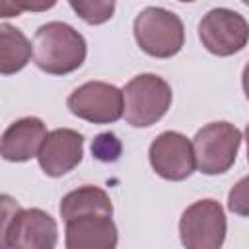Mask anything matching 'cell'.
I'll use <instances>...</instances> for the list:
<instances>
[{
  "mask_svg": "<svg viewBox=\"0 0 249 249\" xmlns=\"http://www.w3.org/2000/svg\"><path fill=\"white\" fill-rule=\"evenodd\" d=\"M226 214L218 200L202 198L185 208L179 235L185 249H220L226 239Z\"/></svg>",
  "mask_w": 249,
  "mask_h": 249,
  "instance_id": "obj_6",
  "label": "cell"
},
{
  "mask_svg": "<svg viewBox=\"0 0 249 249\" xmlns=\"http://www.w3.org/2000/svg\"><path fill=\"white\" fill-rule=\"evenodd\" d=\"M119 231L109 214H86L66 222V249H117Z\"/></svg>",
  "mask_w": 249,
  "mask_h": 249,
  "instance_id": "obj_11",
  "label": "cell"
},
{
  "mask_svg": "<svg viewBox=\"0 0 249 249\" xmlns=\"http://www.w3.org/2000/svg\"><path fill=\"white\" fill-rule=\"evenodd\" d=\"M70 8L89 25H99L107 19L113 18L115 12V2H103V0H93V2H86V0H72Z\"/></svg>",
  "mask_w": 249,
  "mask_h": 249,
  "instance_id": "obj_15",
  "label": "cell"
},
{
  "mask_svg": "<svg viewBox=\"0 0 249 249\" xmlns=\"http://www.w3.org/2000/svg\"><path fill=\"white\" fill-rule=\"evenodd\" d=\"M88 54V45L82 33L64 21L43 23L33 37V60L39 70L64 76L78 70Z\"/></svg>",
  "mask_w": 249,
  "mask_h": 249,
  "instance_id": "obj_1",
  "label": "cell"
},
{
  "mask_svg": "<svg viewBox=\"0 0 249 249\" xmlns=\"http://www.w3.org/2000/svg\"><path fill=\"white\" fill-rule=\"evenodd\" d=\"M72 115L93 124H109L123 117V89L107 82H86L78 86L66 99Z\"/></svg>",
  "mask_w": 249,
  "mask_h": 249,
  "instance_id": "obj_8",
  "label": "cell"
},
{
  "mask_svg": "<svg viewBox=\"0 0 249 249\" xmlns=\"http://www.w3.org/2000/svg\"><path fill=\"white\" fill-rule=\"evenodd\" d=\"M228 208L237 216L249 218V175H245L231 187L228 195Z\"/></svg>",
  "mask_w": 249,
  "mask_h": 249,
  "instance_id": "obj_17",
  "label": "cell"
},
{
  "mask_svg": "<svg viewBox=\"0 0 249 249\" xmlns=\"http://www.w3.org/2000/svg\"><path fill=\"white\" fill-rule=\"evenodd\" d=\"M241 144V132L228 121H214L196 130L193 138V150L196 167L204 175L226 173L237 158Z\"/></svg>",
  "mask_w": 249,
  "mask_h": 249,
  "instance_id": "obj_5",
  "label": "cell"
},
{
  "mask_svg": "<svg viewBox=\"0 0 249 249\" xmlns=\"http://www.w3.org/2000/svg\"><path fill=\"white\" fill-rule=\"evenodd\" d=\"M121 142L113 132H103L99 136H95L93 144H91V154L99 160V161H117L121 156Z\"/></svg>",
  "mask_w": 249,
  "mask_h": 249,
  "instance_id": "obj_16",
  "label": "cell"
},
{
  "mask_svg": "<svg viewBox=\"0 0 249 249\" xmlns=\"http://www.w3.org/2000/svg\"><path fill=\"white\" fill-rule=\"evenodd\" d=\"M202 47L216 56H231L249 43V21L230 8H214L198 21Z\"/></svg>",
  "mask_w": 249,
  "mask_h": 249,
  "instance_id": "obj_7",
  "label": "cell"
},
{
  "mask_svg": "<svg viewBox=\"0 0 249 249\" xmlns=\"http://www.w3.org/2000/svg\"><path fill=\"white\" fill-rule=\"evenodd\" d=\"M84 158V136L72 128H54L39 150V165L49 177L70 173Z\"/></svg>",
  "mask_w": 249,
  "mask_h": 249,
  "instance_id": "obj_10",
  "label": "cell"
},
{
  "mask_svg": "<svg viewBox=\"0 0 249 249\" xmlns=\"http://www.w3.org/2000/svg\"><path fill=\"white\" fill-rule=\"evenodd\" d=\"M124 121L144 128L156 124L171 107V86L158 74H138L123 88Z\"/></svg>",
  "mask_w": 249,
  "mask_h": 249,
  "instance_id": "obj_4",
  "label": "cell"
},
{
  "mask_svg": "<svg viewBox=\"0 0 249 249\" xmlns=\"http://www.w3.org/2000/svg\"><path fill=\"white\" fill-rule=\"evenodd\" d=\"M152 169L167 181H185L196 167L193 142L175 130H165L154 138L148 150Z\"/></svg>",
  "mask_w": 249,
  "mask_h": 249,
  "instance_id": "obj_9",
  "label": "cell"
},
{
  "mask_svg": "<svg viewBox=\"0 0 249 249\" xmlns=\"http://www.w3.org/2000/svg\"><path fill=\"white\" fill-rule=\"evenodd\" d=\"M134 39L138 47L156 58L175 56L185 43V27L175 12L148 6L134 18Z\"/></svg>",
  "mask_w": 249,
  "mask_h": 249,
  "instance_id": "obj_3",
  "label": "cell"
},
{
  "mask_svg": "<svg viewBox=\"0 0 249 249\" xmlns=\"http://www.w3.org/2000/svg\"><path fill=\"white\" fill-rule=\"evenodd\" d=\"M4 200L2 249H54L58 228L51 214L41 208H19L8 195Z\"/></svg>",
  "mask_w": 249,
  "mask_h": 249,
  "instance_id": "obj_2",
  "label": "cell"
},
{
  "mask_svg": "<svg viewBox=\"0 0 249 249\" xmlns=\"http://www.w3.org/2000/svg\"><path fill=\"white\" fill-rule=\"evenodd\" d=\"M47 126L37 117H23L14 121L2 134V158L6 161H27L39 156L47 138Z\"/></svg>",
  "mask_w": 249,
  "mask_h": 249,
  "instance_id": "obj_12",
  "label": "cell"
},
{
  "mask_svg": "<svg viewBox=\"0 0 249 249\" xmlns=\"http://www.w3.org/2000/svg\"><path fill=\"white\" fill-rule=\"evenodd\" d=\"M33 54V45L29 39L14 25H0V72L4 76L16 74L27 66Z\"/></svg>",
  "mask_w": 249,
  "mask_h": 249,
  "instance_id": "obj_14",
  "label": "cell"
},
{
  "mask_svg": "<svg viewBox=\"0 0 249 249\" xmlns=\"http://www.w3.org/2000/svg\"><path fill=\"white\" fill-rule=\"evenodd\" d=\"M86 214H109L113 216V204L109 195L95 185H84L68 195L62 196L60 200V216L64 222H70L78 216Z\"/></svg>",
  "mask_w": 249,
  "mask_h": 249,
  "instance_id": "obj_13",
  "label": "cell"
},
{
  "mask_svg": "<svg viewBox=\"0 0 249 249\" xmlns=\"http://www.w3.org/2000/svg\"><path fill=\"white\" fill-rule=\"evenodd\" d=\"M241 84H243L245 97L249 99V62H247V64H245V68H243V74H241Z\"/></svg>",
  "mask_w": 249,
  "mask_h": 249,
  "instance_id": "obj_18",
  "label": "cell"
},
{
  "mask_svg": "<svg viewBox=\"0 0 249 249\" xmlns=\"http://www.w3.org/2000/svg\"><path fill=\"white\" fill-rule=\"evenodd\" d=\"M245 140H247V161H249V124L245 128Z\"/></svg>",
  "mask_w": 249,
  "mask_h": 249,
  "instance_id": "obj_19",
  "label": "cell"
}]
</instances>
